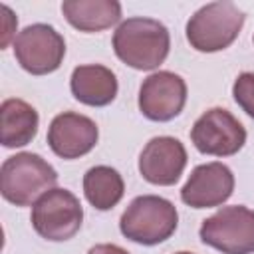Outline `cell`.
<instances>
[{"instance_id": "obj_1", "label": "cell", "mask_w": 254, "mask_h": 254, "mask_svg": "<svg viewBox=\"0 0 254 254\" xmlns=\"http://www.w3.org/2000/svg\"><path fill=\"white\" fill-rule=\"evenodd\" d=\"M171 34L167 26L153 18H127L113 32L115 56L133 69H157L169 56Z\"/></svg>"}, {"instance_id": "obj_2", "label": "cell", "mask_w": 254, "mask_h": 254, "mask_svg": "<svg viewBox=\"0 0 254 254\" xmlns=\"http://www.w3.org/2000/svg\"><path fill=\"white\" fill-rule=\"evenodd\" d=\"M56 169L36 153H16L0 169V192L16 206H34L48 190L56 189Z\"/></svg>"}, {"instance_id": "obj_3", "label": "cell", "mask_w": 254, "mask_h": 254, "mask_svg": "<svg viewBox=\"0 0 254 254\" xmlns=\"http://www.w3.org/2000/svg\"><path fill=\"white\" fill-rule=\"evenodd\" d=\"M179 224V212L175 204L157 194L135 196L123 210L119 230L131 242L143 246H155L173 236Z\"/></svg>"}, {"instance_id": "obj_4", "label": "cell", "mask_w": 254, "mask_h": 254, "mask_svg": "<svg viewBox=\"0 0 254 254\" xmlns=\"http://www.w3.org/2000/svg\"><path fill=\"white\" fill-rule=\"evenodd\" d=\"M244 12L232 2H210L198 8L187 22L190 48L202 54L226 50L244 26Z\"/></svg>"}, {"instance_id": "obj_5", "label": "cell", "mask_w": 254, "mask_h": 254, "mask_svg": "<svg viewBox=\"0 0 254 254\" xmlns=\"http://www.w3.org/2000/svg\"><path fill=\"white\" fill-rule=\"evenodd\" d=\"M198 236L222 254H254V210L244 204L222 206L202 220Z\"/></svg>"}, {"instance_id": "obj_6", "label": "cell", "mask_w": 254, "mask_h": 254, "mask_svg": "<svg viewBox=\"0 0 254 254\" xmlns=\"http://www.w3.org/2000/svg\"><path fill=\"white\" fill-rule=\"evenodd\" d=\"M30 222L42 238L50 242H64L79 232L83 208L71 190L56 187L32 206Z\"/></svg>"}, {"instance_id": "obj_7", "label": "cell", "mask_w": 254, "mask_h": 254, "mask_svg": "<svg viewBox=\"0 0 254 254\" xmlns=\"http://www.w3.org/2000/svg\"><path fill=\"white\" fill-rule=\"evenodd\" d=\"M65 56L64 36L50 24H32L18 32L14 40V58L22 69L32 75L56 71Z\"/></svg>"}, {"instance_id": "obj_8", "label": "cell", "mask_w": 254, "mask_h": 254, "mask_svg": "<svg viewBox=\"0 0 254 254\" xmlns=\"http://www.w3.org/2000/svg\"><path fill=\"white\" fill-rule=\"evenodd\" d=\"M190 141L202 155L230 157L244 147L246 129L228 109L210 107L194 121Z\"/></svg>"}, {"instance_id": "obj_9", "label": "cell", "mask_w": 254, "mask_h": 254, "mask_svg": "<svg viewBox=\"0 0 254 254\" xmlns=\"http://www.w3.org/2000/svg\"><path fill=\"white\" fill-rule=\"evenodd\" d=\"M139 111L151 121L175 119L187 103V83L179 73L155 71L139 87Z\"/></svg>"}, {"instance_id": "obj_10", "label": "cell", "mask_w": 254, "mask_h": 254, "mask_svg": "<svg viewBox=\"0 0 254 254\" xmlns=\"http://www.w3.org/2000/svg\"><path fill=\"white\" fill-rule=\"evenodd\" d=\"M187 159V149L177 137H153L139 155V173L151 185L171 187L181 179Z\"/></svg>"}, {"instance_id": "obj_11", "label": "cell", "mask_w": 254, "mask_h": 254, "mask_svg": "<svg viewBox=\"0 0 254 254\" xmlns=\"http://www.w3.org/2000/svg\"><path fill=\"white\" fill-rule=\"evenodd\" d=\"M234 190L232 171L218 161L192 169L181 189V200L190 208H212L224 204Z\"/></svg>"}, {"instance_id": "obj_12", "label": "cell", "mask_w": 254, "mask_h": 254, "mask_svg": "<svg viewBox=\"0 0 254 254\" xmlns=\"http://www.w3.org/2000/svg\"><path fill=\"white\" fill-rule=\"evenodd\" d=\"M99 139L93 119L75 111L56 115L48 127V145L62 159H79L87 155Z\"/></svg>"}, {"instance_id": "obj_13", "label": "cell", "mask_w": 254, "mask_h": 254, "mask_svg": "<svg viewBox=\"0 0 254 254\" xmlns=\"http://www.w3.org/2000/svg\"><path fill=\"white\" fill-rule=\"evenodd\" d=\"M71 95L89 107H105L117 97V77L115 73L101 64L77 65L69 77Z\"/></svg>"}, {"instance_id": "obj_14", "label": "cell", "mask_w": 254, "mask_h": 254, "mask_svg": "<svg viewBox=\"0 0 254 254\" xmlns=\"http://www.w3.org/2000/svg\"><path fill=\"white\" fill-rule=\"evenodd\" d=\"M38 111L24 99L10 97L0 105V141L6 149L32 143L38 133Z\"/></svg>"}, {"instance_id": "obj_15", "label": "cell", "mask_w": 254, "mask_h": 254, "mask_svg": "<svg viewBox=\"0 0 254 254\" xmlns=\"http://www.w3.org/2000/svg\"><path fill=\"white\" fill-rule=\"evenodd\" d=\"M65 20L79 32H101L121 20V4L117 0H65L62 2Z\"/></svg>"}, {"instance_id": "obj_16", "label": "cell", "mask_w": 254, "mask_h": 254, "mask_svg": "<svg viewBox=\"0 0 254 254\" xmlns=\"http://www.w3.org/2000/svg\"><path fill=\"white\" fill-rule=\"evenodd\" d=\"M125 192V183L119 171L107 165H95L83 175V194L97 210L113 208Z\"/></svg>"}, {"instance_id": "obj_17", "label": "cell", "mask_w": 254, "mask_h": 254, "mask_svg": "<svg viewBox=\"0 0 254 254\" xmlns=\"http://www.w3.org/2000/svg\"><path fill=\"white\" fill-rule=\"evenodd\" d=\"M232 95H234V101L238 103V107L248 117L254 119V73L252 71H244L234 79Z\"/></svg>"}, {"instance_id": "obj_18", "label": "cell", "mask_w": 254, "mask_h": 254, "mask_svg": "<svg viewBox=\"0 0 254 254\" xmlns=\"http://www.w3.org/2000/svg\"><path fill=\"white\" fill-rule=\"evenodd\" d=\"M0 10H2V40H0V46L6 48L12 38L16 40L14 32H16V26H18V18L14 16V12L6 4H2Z\"/></svg>"}, {"instance_id": "obj_19", "label": "cell", "mask_w": 254, "mask_h": 254, "mask_svg": "<svg viewBox=\"0 0 254 254\" xmlns=\"http://www.w3.org/2000/svg\"><path fill=\"white\" fill-rule=\"evenodd\" d=\"M87 254H129V252H127L125 248L117 246V244L105 242V244H95V246H91V248L87 250Z\"/></svg>"}, {"instance_id": "obj_20", "label": "cell", "mask_w": 254, "mask_h": 254, "mask_svg": "<svg viewBox=\"0 0 254 254\" xmlns=\"http://www.w3.org/2000/svg\"><path fill=\"white\" fill-rule=\"evenodd\" d=\"M177 254H192V252H177Z\"/></svg>"}, {"instance_id": "obj_21", "label": "cell", "mask_w": 254, "mask_h": 254, "mask_svg": "<svg viewBox=\"0 0 254 254\" xmlns=\"http://www.w3.org/2000/svg\"><path fill=\"white\" fill-rule=\"evenodd\" d=\"M252 40H254V36H252Z\"/></svg>"}]
</instances>
